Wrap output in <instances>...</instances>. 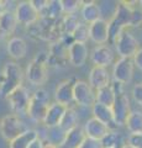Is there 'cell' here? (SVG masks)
<instances>
[{"label":"cell","instance_id":"obj_1","mask_svg":"<svg viewBox=\"0 0 142 148\" xmlns=\"http://www.w3.org/2000/svg\"><path fill=\"white\" fill-rule=\"evenodd\" d=\"M140 25H142V9L132 6L127 1L117 3L116 10L109 21L110 40L114 41L127 27H137Z\"/></svg>","mask_w":142,"mask_h":148},{"label":"cell","instance_id":"obj_2","mask_svg":"<svg viewBox=\"0 0 142 148\" xmlns=\"http://www.w3.org/2000/svg\"><path fill=\"white\" fill-rule=\"evenodd\" d=\"M29 32L31 37L36 36V40L49 41L51 43L61 40L64 35L63 30V17L58 20L40 17L38 21L29 27Z\"/></svg>","mask_w":142,"mask_h":148},{"label":"cell","instance_id":"obj_3","mask_svg":"<svg viewBox=\"0 0 142 148\" xmlns=\"http://www.w3.org/2000/svg\"><path fill=\"white\" fill-rule=\"evenodd\" d=\"M24 72L16 62H8L0 73V96L8 98L14 90L22 86Z\"/></svg>","mask_w":142,"mask_h":148},{"label":"cell","instance_id":"obj_4","mask_svg":"<svg viewBox=\"0 0 142 148\" xmlns=\"http://www.w3.org/2000/svg\"><path fill=\"white\" fill-rule=\"evenodd\" d=\"M48 56L45 52H40L31 59L26 68V79L32 85H42L47 80Z\"/></svg>","mask_w":142,"mask_h":148},{"label":"cell","instance_id":"obj_5","mask_svg":"<svg viewBox=\"0 0 142 148\" xmlns=\"http://www.w3.org/2000/svg\"><path fill=\"white\" fill-rule=\"evenodd\" d=\"M49 105H51V103H49L48 92L45 89H38L31 96L27 115L32 121L43 123V120L46 117Z\"/></svg>","mask_w":142,"mask_h":148},{"label":"cell","instance_id":"obj_6","mask_svg":"<svg viewBox=\"0 0 142 148\" xmlns=\"http://www.w3.org/2000/svg\"><path fill=\"white\" fill-rule=\"evenodd\" d=\"M27 130L29 128L26 127L24 121L15 114L5 115L0 120V133L4 140H6L8 142L14 141L22 133H25Z\"/></svg>","mask_w":142,"mask_h":148},{"label":"cell","instance_id":"obj_7","mask_svg":"<svg viewBox=\"0 0 142 148\" xmlns=\"http://www.w3.org/2000/svg\"><path fill=\"white\" fill-rule=\"evenodd\" d=\"M114 45L120 58H134V56L140 49V43L137 38L127 30L122 31L114 40Z\"/></svg>","mask_w":142,"mask_h":148},{"label":"cell","instance_id":"obj_8","mask_svg":"<svg viewBox=\"0 0 142 148\" xmlns=\"http://www.w3.org/2000/svg\"><path fill=\"white\" fill-rule=\"evenodd\" d=\"M69 45H67L64 41L58 40L56 42L51 43L48 51V66L53 68H66L69 63Z\"/></svg>","mask_w":142,"mask_h":148},{"label":"cell","instance_id":"obj_9","mask_svg":"<svg viewBox=\"0 0 142 148\" xmlns=\"http://www.w3.org/2000/svg\"><path fill=\"white\" fill-rule=\"evenodd\" d=\"M10 109L12 110V112L21 116V115H26L27 110H29V105H30V92L26 89L25 86H20L16 90H14L10 95L6 98Z\"/></svg>","mask_w":142,"mask_h":148},{"label":"cell","instance_id":"obj_10","mask_svg":"<svg viewBox=\"0 0 142 148\" xmlns=\"http://www.w3.org/2000/svg\"><path fill=\"white\" fill-rule=\"evenodd\" d=\"M74 103L83 108H93L97 103V91L88 82L77 80L74 85Z\"/></svg>","mask_w":142,"mask_h":148},{"label":"cell","instance_id":"obj_11","mask_svg":"<svg viewBox=\"0 0 142 148\" xmlns=\"http://www.w3.org/2000/svg\"><path fill=\"white\" fill-rule=\"evenodd\" d=\"M134 69L135 64L132 58H119L114 63L113 68L114 82H117L122 85L129 84L132 80V77H134Z\"/></svg>","mask_w":142,"mask_h":148},{"label":"cell","instance_id":"obj_12","mask_svg":"<svg viewBox=\"0 0 142 148\" xmlns=\"http://www.w3.org/2000/svg\"><path fill=\"white\" fill-rule=\"evenodd\" d=\"M15 15L17 18V22L24 26H32L38 21L40 14L32 5V1H20L15 6Z\"/></svg>","mask_w":142,"mask_h":148},{"label":"cell","instance_id":"obj_13","mask_svg":"<svg viewBox=\"0 0 142 148\" xmlns=\"http://www.w3.org/2000/svg\"><path fill=\"white\" fill-rule=\"evenodd\" d=\"M113 112L114 119H115L116 126H123L126 125V121L131 114V106L130 99L125 92H120L116 95V100L113 105Z\"/></svg>","mask_w":142,"mask_h":148},{"label":"cell","instance_id":"obj_14","mask_svg":"<svg viewBox=\"0 0 142 148\" xmlns=\"http://www.w3.org/2000/svg\"><path fill=\"white\" fill-rule=\"evenodd\" d=\"M75 82L77 79L72 78V79H67L59 83L56 86V90H54V100H56V103L64 105L66 108H69L74 103Z\"/></svg>","mask_w":142,"mask_h":148},{"label":"cell","instance_id":"obj_15","mask_svg":"<svg viewBox=\"0 0 142 148\" xmlns=\"http://www.w3.org/2000/svg\"><path fill=\"white\" fill-rule=\"evenodd\" d=\"M89 35L90 40L98 46L105 45L110 40V27L109 21L100 18V20L89 25Z\"/></svg>","mask_w":142,"mask_h":148},{"label":"cell","instance_id":"obj_16","mask_svg":"<svg viewBox=\"0 0 142 148\" xmlns=\"http://www.w3.org/2000/svg\"><path fill=\"white\" fill-rule=\"evenodd\" d=\"M90 59L94 66L108 68L115 61V53H114V51L106 45L97 46V47L91 51Z\"/></svg>","mask_w":142,"mask_h":148},{"label":"cell","instance_id":"obj_17","mask_svg":"<svg viewBox=\"0 0 142 148\" xmlns=\"http://www.w3.org/2000/svg\"><path fill=\"white\" fill-rule=\"evenodd\" d=\"M88 83L94 90H99L102 88L109 86L111 83H110V73L108 72V68L93 66V68L89 72Z\"/></svg>","mask_w":142,"mask_h":148},{"label":"cell","instance_id":"obj_18","mask_svg":"<svg viewBox=\"0 0 142 148\" xmlns=\"http://www.w3.org/2000/svg\"><path fill=\"white\" fill-rule=\"evenodd\" d=\"M110 128L102 121H99L95 117H90L89 120H86V122L84 125V132L85 136L93 140L102 141L103 138L109 133Z\"/></svg>","mask_w":142,"mask_h":148},{"label":"cell","instance_id":"obj_19","mask_svg":"<svg viewBox=\"0 0 142 148\" xmlns=\"http://www.w3.org/2000/svg\"><path fill=\"white\" fill-rule=\"evenodd\" d=\"M91 114H93V117L105 123L110 130L117 127L115 123V119H114L113 108H110V106L103 105L100 103H95L94 106L91 108Z\"/></svg>","mask_w":142,"mask_h":148},{"label":"cell","instance_id":"obj_20","mask_svg":"<svg viewBox=\"0 0 142 148\" xmlns=\"http://www.w3.org/2000/svg\"><path fill=\"white\" fill-rule=\"evenodd\" d=\"M68 108H66L64 105L62 104H58V103H51L48 108V111L46 114V117L43 120V125L45 127H56V126H59L61 123V120L63 117V115L66 114Z\"/></svg>","mask_w":142,"mask_h":148},{"label":"cell","instance_id":"obj_21","mask_svg":"<svg viewBox=\"0 0 142 148\" xmlns=\"http://www.w3.org/2000/svg\"><path fill=\"white\" fill-rule=\"evenodd\" d=\"M88 59V46L80 42H73L69 47V64L73 67L84 66Z\"/></svg>","mask_w":142,"mask_h":148},{"label":"cell","instance_id":"obj_22","mask_svg":"<svg viewBox=\"0 0 142 148\" xmlns=\"http://www.w3.org/2000/svg\"><path fill=\"white\" fill-rule=\"evenodd\" d=\"M80 16L85 24H93L102 18V9L95 1H84L80 9Z\"/></svg>","mask_w":142,"mask_h":148},{"label":"cell","instance_id":"obj_23","mask_svg":"<svg viewBox=\"0 0 142 148\" xmlns=\"http://www.w3.org/2000/svg\"><path fill=\"white\" fill-rule=\"evenodd\" d=\"M6 49L12 59H22L27 53V45L21 37H11L8 42Z\"/></svg>","mask_w":142,"mask_h":148},{"label":"cell","instance_id":"obj_24","mask_svg":"<svg viewBox=\"0 0 142 148\" xmlns=\"http://www.w3.org/2000/svg\"><path fill=\"white\" fill-rule=\"evenodd\" d=\"M17 25H19V22H17L15 11L8 10L0 15V35L1 36L11 35Z\"/></svg>","mask_w":142,"mask_h":148},{"label":"cell","instance_id":"obj_25","mask_svg":"<svg viewBox=\"0 0 142 148\" xmlns=\"http://www.w3.org/2000/svg\"><path fill=\"white\" fill-rule=\"evenodd\" d=\"M86 138L84 128H80L78 126L77 128L72 130L66 135V138L63 143L58 148H79L83 141Z\"/></svg>","mask_w":142,"mask_h":148},{"label":"cell","instance_id":"obj_26","mask_svg":"<svg viewBox=\"0 0 142 148\" xmlns=\"http://www.w3.org/2000/svg\"><path fill=\"white\" fill-rule=\"evenodd\" d=\"M63 8H62V0H49L47 6L43 9L42 12H40V17L43 18H51V20H58L63 16Z\"/></svg>","mask_w":142,"mask_h":148},{"label":"cell","instance_id":"obj_27","mask_svg":"<svg viewBox=\"0 0 142 148\" xmlns=\"http://www.w3.org/2000/svg\"><path fill=\"white\" fill-rule=\"evenodd\" d=\"M45 135H46V137L42 138L45 142H48V143H51V145H53V146L59 147L63 143V141H64L67 132L63 131L59 126L49 127V128L46 127Z\"/></svg>","mask_w":142,"mask_h":148},{"label":"cell","instance_id":"obj_28","mask_svg":"<svg viewBox=\"0 0 142 148\" xmlns=\"http://www.w3.org/2000/svg\"><path fill=\"white\" fill-rule=\"evenodd\" d=\"M95 91H97V103L113 108V105L116 100V95H117L113 84H110L109 86L102 88L99 90H95Z\"/></svg>","mask_w":142,"mask_h":148},{"label":"cell","instance_id":"obj_29","mask_svg":"<svg viewBox=\"0 0 142 148\" xmlns=\"http://www.w3.org/2000/svg\"><path fill=\"white\" fill-rule=\"evenodd\" d=\"M36 137H38V132L36 130L29 128L25 133L15 138L14 141L10 142V148H29L30 143L32 142Z\"/></svg>","mask_w":142,"mask_h":148},{"label":"cell","instance_id":"obj_30","mask_svg":"<svg viewBox=\"0 0 142 148\" xmlns=\"http://www.w3.org/2000/svg\"><path fill=\"white\" fill-rule=\"evenodd\" d=\"M59 127L67 133L78 127V116H77V112L74 111V109H72V108L67 109L66 114L63 115V117L61 120Z\"/></svg>","mask_w":142,"mask_h":148},{"label":"cell","instance_id":"obj_31","mask_svg":"<svg viewBox=\"0 0 142 148\" xmlns=\"http://www.w3.org/2000/svg\"><path fill=\"white\" fill-rule=\"evenodd\" d=\"M125 126L130 133H142V111H131Z\"/></svg>","mask_w":142,"mask_h":148},{"label":"cell","instance_id":"obj_32","mask_svg":"<svg viewBox=\"0 0 142 148\" xmlns=\"http://www.w3.org/2000/svg\"><path fill=\"white\" fill-rule=\"evenodd\" d=\"M102 143L104 148H121L123 146L121 133L114 131V130H110L108 135L102 140Z\"/></svg>","mask_w":142,"mask_h":148},{"label":"cell","instance_id":"obj_33","mask_svg":"<svg viewBox=\"0 0 142 148\" xmlns=\"http://www.w3.org/2000/svg\"><path fill=\"white\" fill-rule=\"evenodd\" d=\"M72 37L74 42H80V43H86V41L90 40L89 35V25L85 22H80L79 26L75 29V31L72 34Z\"/></svg>","mask_w":142,"mask_h":148},{"label":"cell","instance_id":"obj_34","mask_svg":"<svg viewBox=\"0 0 142 148\" xmlns=\"http://www.w3.org/2000/svg\"><path fill=\"white\" fill-rule=\"evenodd\" d=\"M80 21L77 15H64L63 16V30L64 35H72L79 26Z\"/></svg>","mask_w":142,"mask_h":148},{"label":"cell","instance_id":"obj_35","mask_svg":"<svg viewBox=\"0 0 142 148\" xmlns=\"http://www.w3.org/2000/svg\"><path fill=\"white\" fill-rule=\"evenodd\" d=\"M84 1L80 0H62V8L64 15H75V12L82 9Z\"/></svg>","mask_w":142,"mask_h":148},{"label":"cell","instance_id":"obj_36","mask_svg":"<svg viewBox=\"0 0 142 148\" xmlns=\"http://www.w3.org/2000/svg\"><path fill=\"white\" fill-rule=\"evenodd\" d=\"M127 143L134 148H142V133H130Z\"/></svg>","mask_w":142,"mask_h":148},{"label":"cell","instance_id":"obj_37","mask_svg":"<svg viewBox=\"0 0 142 148\" xmlns=\"http://www.w3.org/2000/svg\"><path fill=\"white\" fill-rule=\"evenodd\" d=\"M131 95H132V98H134L135 103L142 108V83H139V84H136L132 88Z\"/></svg>","mask_w":142,"mask_h":148},{"label":"cell","instance_id":"obj_38","mask_svg":"<svg viewBox=\"0 0 142 148\" xmlns=\"http://www.w3.org/2000/svg\"><path fill=\"white\" fill-rule=\"evenodd\" d=\"M79 148H104L102 141L98 140H93V138L86 137L85 140L83 141V143L80 145Z\"/></svg>","mask_w":142,"mask_h":148},{"label":"cell","instance_id":"obj_39","mask_svg":"<svg viewBox=\"0 0 142 148\" xmlns=\"http://www.w3.org/2000/svg\"><path fill=\"white\" fill-rule=\"evenodd\" d=\"M132 61H134V64L135 67L139 69V71L142 72V48H140L137 51V53L134 56V58H132Z\"/></svg>","mask_w":142,"mask_h":148},{"label":"cell","instance_id":"obj_40","mask_svg":"<svg viewBox=\"0 0 142 148\" xmlns=\"http://www.w3.org/2000/svg\"><path fill=\"white\" fill-rule=\"evenodd\" d=\"M31 1H32V5L35 6L36 10L38 11V14L42 12L43 9L47 6V4H48L47 0H31Z\"/></svg>","mask_w":142,"mask_h":148},{"label":"cell","instance_id":"obj_41","mask_svg":"<svg viewBox=\"0 0 142 148\" xmlns=\"http://www.w3.org/2000/svg\"><path fill=\"white\" fill-rule=\"evenodd\" d=\"M29 148H45V141H43L40 136H38V137H36L35 140L30 143Z\"/></svg>","mask_w":142,"mask_h":148},{"label":"cell","instance_id":"obj_42","mask_svg":"<svg viewBox=\"0 0 142 148\" xmlns=\"http://www.w3.org/2000/svg\"><path fill=\"white\" fill-rule=\"evenodd\" d=\"M6 1H0V15L4 12V11H6Z\"/></svg>","mask_w":142,"mask_h":148},{"label":"cell","instance_id":"obj_43","mask_svg":"<svg viewBox=\"0 0 142 148\" xmlns=\"http://www.w3.org/2000/svg\"><path fill=\"white\" fill-rule=\"evenodd\" d=\"M121 148H134V147H132V146H130L129 143H125V145H123Z\"/></svg>","mask_w":142,"mask_h":148},{"label":"cell","instance_id":"obj_44","mask_svg":"<svg viewBox=\"0 0 142 148\" xmlns=\"http://www.w3.org/2000/svg\"><path fill=\"white\" fill-rule=\"evenodd\" d=\"M139 4H140V8L142 9V0H141V1H139Z\"/></svg>","mask_w":142,"mask_h":148}]
</instances>
